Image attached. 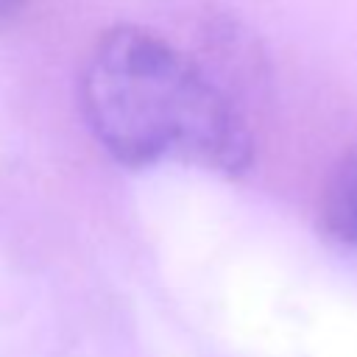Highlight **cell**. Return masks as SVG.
Listing matches in <instances>:
<instances>
[{"instance_id":"cell-1","label":"cell","mask_w":357,"mask_h":357,"mask_svg":"<svg viewBox=\"0 0 357 357\" xmlns=\"http://www.w3.org/2000/svg\"><path fill=\"white\" fill-rule=\"evenodd\" d=\"M81 106L100 148L128 167L181 162L237 176L254 159L234 100L187 53L139 25H114L95 39Z\"/></svg>"},{"instance_id":"cell-3","label":"cell","mask_w":357,"mask_h":357,"mask_svg":"<svg viewBox=\"0 0 357 357\" xmlns=\"http://www.w3.org/2000/svg\"><path fill=\"white\" fill-rule=\"evenodd\" d=\"M22 6H25V0H0V20L3 17H14Z\"/></svg>"},{"instance_id":"cell-2","label":"cell","mask_w":357,"mask_h":357,"mask_svg":"<svg viewBox=\"0 0 357 357\" xmlns=\"http://www.w3.org/2000/svg\"><path fill=\"white\" fill-rule=\"evenodd\" d=\"M321 229L349 245H357V151L343 156L321 192Z\"/></svg>"}]
</instances>
